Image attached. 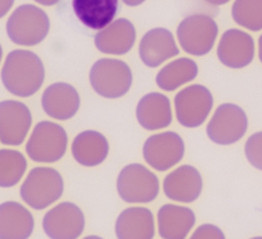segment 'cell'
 <instances>
[{
	"mask_svg": "<svg viewBox=\"0 0 262 239\" xmlns=\"http://www.w3.org/2000/svg\"><path fill=\"white\" fill-rule=\"evenodd\" d=\"M45 78L46 71L41 59L26 50L11 52L2 71V80L7 91L20 98L35 95L41 89Z\"/></svg>",
	"mask_w": 262,
	"mask_h": 239,
	"instance_id": "6da1fadb",
	"label": "cell"
},
{
	"mask_svg": "<svg viewBox=\"0 0 262 239\" xmlns=\"http://www.w3.org/2000/svg\"><path fill=\"white\" fill-rule=\"evenodd\" d=\"M64 181L60 172L51 167L33 168L20 187V197L34 210H45L60 200Z\"/></svg>",
	"mask_w": 262,
	"mask_h": 239,
	"instance_id": "7a4b0ae2",
	"label": "cell"
},
{
	"mask_svg": "<svg viewBox=\"0 0 262 239\" xmlns=\"http://www.w3.org/2000/svg\"><path fill=\"white\" fill-rule=\"evenodd\" d=\"M220 28L212 16L192 14L185 17L177 29L182 50L194 57H204L213 50Z\"/></svg>",
	"mask_w": 262,
	"mask_h": 239,
	"instance_id": "3957f363",
	"label": "cell"
},
{
	"mask_svg": "<svg viewBox=\"0 0 262 239\" xmlns=\"http://www.w3.org/2000/svg\"><path fill=\"white\" fill-rule=\"evenodd\" d=\"M50 26L49 16L45 11L33 5H24L9 17L7 33L16 45L34 47L46 39Z\"/></svg>",
	"mask_w": 262,
	"mask_h": 239,
	"instance_id": "277c9868",
	"label": "cell"
},
{
	"mask_svg": "<svg viewBox=\"0 0 262 239\" xmlns=\"http://www.w3.org/2000/svg\"><path fill=\"white\" fill-rule=\"evenodd\" d=\"M117 191L121 200L128 204H149L159 197L160 181L146 166L133 163L120 171Z\"/></svg>",
	"mask_w": 262,
	"mask_h": 239,
	"instance_id": "5b68a950",
	"label": "cell"
},
{
	"mask_svg": "<svg viewBox=\"0 0 262 239\" xmlns=\"http://www.w3.org/2000/svg\"><path fill=\"white\" fill-rule=\"evenodd\" d=\"M68 144V134L61 125L51 121H41L35 126L26 150L32 161L52 164L64 157Z\"/></svg>",
	"mask_w": 262,
	"mask_h": 239,
	"instance_id": "8992f818",
	"label": "cell"
},
{
	"mask_svg": "<svg viewBox=\"0 0 262 239\" xmlns=\"http://www.w3.org/2000/svg\"><path fill=\"white\" fill-rule=\"evenodd\" d=\"M90 80L98 95L106 99H118L129 92L133 85V72L124 61L106 58L93 65Z\"/></svg>",
	"mask_w": 262,
	"mask_h": 239,
	"instance_id": "52a82bcc",
	"label": "cell"
},
{
	"mask_svg": "<svg viewBox=\"0 0 262 239\" xmlns=\"http://www.w3.org/2000/svg\"><path fill=\"white\" fill-rule=\"evenodd\" d=\"M248 128L249 119L244 108L234 103H224L215 110L206 133L214 144L229 146L242 140Z\"/></svg>",
	"mask_w": 262,
	"mask_h": 239,
	"instance_id": "ba28073f",
	"label": "cell"
},
{
	"mask_svg": "<svg viewBox=\"0 0 262 239\" xmlns=\"http://www.w3.org/2000/svg\"><path fill=\"white\" fill-rule=\"evenodd\" d=\"M213 105V95L203 84H191L174 97L177 119L186 128L201 127L210 116Z\"/></svg>",
	"mask_w": 262,
	"mask_h": 239,
	"instance_id": "9c48e42d",
	"label": "cell"
},
{
	"mask_svg": "<svg viewBox=\"0 0 262 239\" xmlns=\"http://www.w3.org/2000/svg\"><path fill=\"white\" fill-rule=\"evenodd\" d=\"M185 151V142L179 134L164 132L150 136L145 141L143 157L151 168L165 172L184 159Z\"/></svg>",
	"mask_w": 262,
	"mask_h": 239,
	"instance_id": "30bf717a",
	"label": "cell"
},
{
	"mask_svg": "<svg viewBox=\"0 0 262 239\" xmlns=\"http://www.w3.org/2000/svg\"><path fill=\"white\" fill-rule=\"evenodd\" d=\"M42 228L50 239H78L85 229V216L78 205L63 202L45 214Z\"/></svg>",
	"mask_w": 262,
	"mask_h": 239,
	"instance_id": "8fae6325",
	"label": "cell"
},
{
	"mask_svg": "<svg viewBox=\"0 0 262 239\" xmlns=\"http://www.w3.org/2000/svg\"><path fill=\"white\" fill-rule=\"evenodd\" d=\"M255 53L253 36L239 29H229L223 33L216 50L218 60L231 70L249 67L255 58Z\"/></svg>",
	"mask_w": 262,
	"mask_h": 239,
	"instance_id": "7c38bea8",
	"label": "cell"
},
{
	"mask_svg": "<svg viewBox=\"0 0 262 239\" xmlns=\"http://www.w3.org/2000/svg\"><path fill=\"white\" fill-rule=\"evenodd\" d=\"M30 108L23 102H0V142L7 146L23 144L32 126Z\"/></svg>",
	"mask_w": 262,
	"mask_h": 239,
	"instance_id": "4fadbf2b",
	"label": "cell"
},
{
	"mask_svg": "<svg viewBox=\"0 0 262 239\" xmlns=\"http://www.w3.org/2000/svg\"><path fill=\"white\" fill-rule=\"evenodd\" d=\"M204 188L201 172L192 165H182L166 176L163 190L166 198L182 204L198 201Z\"/></svg>",
	"mask_w": 262,
	"mask_h": 239,
	"instance_id": "5bb4252c",
	"label": "cell"
},
{
	"mask_svg": "<svg viewBox=\"0 0 262 239\" xmlns=\"http://www.w3.org/2000/svg\"><path fill=\"white\" fill-rule=\"evenodd\" d=\"M140 58L148 68H159L164 62L180 55L173 34L165 28H155L142 38L139 47Z\"/></svg>",
	"mask_w": 262,
	"mask_h": 239,
	"instance_id": "9a60e30c",
	"label": "cell"
},
{
	"mask_svg": "<svg viewBox=\"0 0 262 239\" xmlns=\"http://www.w3.org/2000/svg\"><path fill=\"white\" fill-rule=\"evenodd\" d=\"M80 96L73 85L57 82L45 91L41 98V105L45 113L59 121L74 118L80 108Z\"/></svg>",
	"mask_w": 262,
	"mask_h": 239,
	"instance_id": "2e32d148",
	"label": "cell"
},
{
	"mask_svg": "<svg viewBox=\"0 0 262 239\" xmlns=\"http://www.w3.org/2000/svg\"><path fill=\"white\" fill-rule=\"evenodd\" d=\"M118 239H154L156 222L154 213L145 207H129L118 216L115 225Z\"/></svg>",
	"mask_w": 262,
	"mask_h": 239,
	"instance_id": "e0dca14e",
	"label": "cell"
},
{
	"mask_svg": "<svg viewBox=\"0 0 262 239\" xmlns=\"http://www.w3.org/2000/svg\"><path fill=\"white\" fill-rule=\"evenodd\" d=\"M35 228L34 216L17 202L0 204V239H29Z\"/></svg>",
	"mask_w": 262,
	"mask_h": 239,
	"instance_id": "ac0fdd59",
	"label": "cell"
},
{
	"mask_svg": "<svg viewBox=\"0 0 262 239\" xmlns=\"http://www.w3.org/2000/svg\"><path fill=\"white\" fill-rule=\"evenodd\" d=\"M137 33L129 20L120 18L115 20L95 37L97 49L108 55H124L135 46Z\"/></svg>",
	"mask_w": 262,
	"mask_h": 239,
	"instance_id": "d6986e66",
	"label": "cell"
},
{
	"mask_svg": "<svg viewBox=\"0 0 262 239\" xmlns=\"http://www.w3.org/2000/svg\"><path fill=\"white\" fill-rule=\"evenodd\" d=\"M136 115L139 124L148 132L167 128L173 120L170 99L161 93H149L139 101Z\"/></svg>",
	"mask_w": 262,
	"mask_h": 239,
	"instance_id": "ffe728a7",
	"label": "cell"
},
{
	"mask_svg": "<svg viewBox=\"0 0 262 239\" xmlns=\"http://www.w3.org/2000/svg\"><path fill=\"white\" fill-rule=\"evenodd\" d=\"M196 223L192 209L166 204L158 212V229L163 239H186Z\"/></svg>",
	"mask_w": 262,
	"mask_h": 239,
	"instance_id": "44dd1931",
	"label": "cell"
},
{
	"mask_svg": "<svg viewBox=\"0 0 262 239\" xmlns=\"http://www.w3.org/2000/svg\"><path fill=\"white\" fill-rule=\"evenodd\" d=\"M72 154L75 161L81 166L96 167L107 159L109 143L101 133L85 130L73 141Z\"/></svg>",
	"mask_w": 262,
	"mask_h": 239,
	"instance_id": "7402d4cb",
	"label": "cell"
},
{
	"mask_svg": "<svg viewBox=\"0 0 262 239\" xmlns=\"http://www.w3.org/2000/svg\"><path fill=\"white\" fill-rule=\"evenodd\" d=\"M73 8L84 26L101 31L113 23L119 0H73Z\"/></svg>",
	"mask_w": 262,
	"mask_h": 239,
	"instance_id": "603a6c76",
	"label": "cell"
},
{
	"mask_svg": "<svg viewBox=\"0 0 262 239\" xmlns=\"http://www.w3.org/2000/svg\"><path fill=\"white\" fill-rule=\"evenodd\" d=\"M199 65L193 59L182 57L166 64L158 73L156 82L165 92H174L198 78Z\"/></svg>",
	"mask_w": 262,
	"mask_h": 239,
	"instance_id": "cb8c5ba5",
	"label": "cell"
},
{
	"mask_svg": "<svg viewBox=\"0 0 262 239\" xmlns=\"http://www.w3.org/2000/svg\"><path fill=\"white\" fill-rule=\"evenodd\" d=\"M28 169L26 157L18 150L0 149V188H12L23 180Z\"/></svg>",
	"mask_w": 262,
	"mask_h": 239,
	"instance_id": "d4e9b609",
	"label": "cell"
},
{
	"mask_svg": "<svg viewBox=\"0 0 262 239\" xmlns=\"http://www.w3.org/2000/svg\"><path fill=\"white\" fill-rule=\"evenodd\" d=\"M231 14L239 27L250 32L262 31V0H235Z\"/></svg>",
	"mask_w": 262,
	"mask_h": 239,
	"instance_id": "484cf974",
	"label": "cell"
},
{
	"mask_svg": "<svg viewBox=\"0 0 262 239\" xmlns=\"http://www.w3.org/2000/svg\"><path fill=\"white\" fill-rule=\"evenodd\" d=\"M245 155L254 168L262 171V132L249 137L245 145Z\"/></svg>",
	"mask_w": 262,
	"mask_h": 239,
	"instance_id": "4316f807",
	"label": "cell"
},
{
	"mask_svg": "<svg viewBox=\"0 0 262 239\" xmlns=\"http://www.w3.org/2000/svg\"><path fill=\"white\" fill-rule=\"evenodd\" d=\"M189 239H226V235L220 227L204 224L195 229Z\"/></svg>",
	"mask_w": 262,
	"mask_h": 239,
	"instance_id": "83f0119b",
	"label": "cell"
},
{
	"mask_svg": "<svg viewBox=\"0 0 262 239\" xmlns=\"http://www.w3.org/2000/svg\"><path fill=\"white\" fill-rule=\"evenodd\" d=\"M15 0H0V18L6 16L13 7Z\"/></svg>",
	"mask_w": 262,
	"mask_h": 239,
	"instance_id": "f1b7e54d",
	"label": "cell"
},
{
	"mask_svg": "<svg viewBox=\"0 0 262 239\" xmlns=\"http://www.w3.org/2000/svg\"><path fill=\"white\" fill-rule=\"evenodd\" d=\"M207 4L214 6V7H221V6H225L228 3H230L231 0H204Z\"/></svg>",
	"mask_w": 262,
	"mask_h": 239,
	"instance_id": "f546056e",
	"label": "cell"
},
{
	"mask_svg": "<svg viewBox=\"0 0 262 239\" xmlns=\"http://www.w3.org/2000/svg\"><path fill=\"white\" fill-rule=\"evenodd\" d=\"M146 0H123V3L129 7H137L144 4Z\"/></svg>",
	"mask_w": 262,
	"mask_h": 239,
	"instance_id": "4dcf8cb0",
	"label": "cell"
},
{
	"mask_svg": "<svg viewBox=\"0 0 262 239\" xmlns=\"http://www.w3.org/2000/svg\"><path fill=\"white\" fill-rule=\"evenodd\" d=\"M36 3L42 5V6H47V7H51L54 6L56 4H58L60 0H35Z\"/></svg>",
	"mask_w": 262,
	"mask_h": 239,
	"instance_id": "1f68e13d",
	"label": "cell"
},
{
	"mask_svg": "<svg viewBox=\"0 0 262 239\" xmlns=\"http://www.w3.org/2000/svg\"><path fill=\"white\" fill-rule=\"evenodd\" d=\"M258 58L259 61L262 63V34L259 36L258 39Z\"/></svg>",
	"mask_w": 262,
	"mask_h": 239,
	"instance_id": "d6a6232c",
	"label": "cell"
},
{
	"mask_svg": "<svg viewBox=\"0 0 262 239\" xmlns=\"http://www.w3.org/2000/svg\"><path fill=\"white\" fill-rule=\"evenodd\" d=\"M83 239H104V238H102L100 236H97V235H90V236L84 237Z\"/></svg>",
	"mask_w": 262,
	"mask_h": 239,
	"instance_id": "836d02e7",
	"label": "cell"
},
{
	"mask_svg": "<svg viewBox=\"0 0 262 239\" xmlns=\"http://www.w3.org/2000/svg\"><path fill=\"white\" fill-rule=\"evenodd\" d=\"M2 59H3V49H2V46H0V62H2Z\"/></svg>",
	"mask_w": 262,
	"mask_h": 239,
	"instance_id": "e575fe53",
	"label": "cell"
},
{
	"mask_svg": "<svg viewBox=\"0 0 262 239\" xmlns=\"http://www.w3.org/2000/svg\"><path fill=\"white\" fill-rule=\"evenodd\" d=\"M250 239H262V236H256V237H253V238H250Z\"/></svg>",
	"mask_w": 262,
	"mask_h": 239,
	"instance_id": "d590c367",
	"label": "cell"
}]
</instances>
